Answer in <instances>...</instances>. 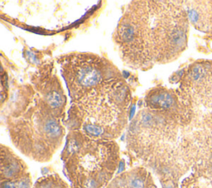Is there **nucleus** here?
Masks as SVG:
<instances>
[{"mask_svg":"<svg viewBox=\"0 0 212 188\" xmlns=\"http://www.w3.org/2000/svg\"><path fill=\"white\" fill-rule=\"evenodd\" d=\"M5 117L10 137L22 153L38 162L48 161L60 146L65 127L31 83L18 86Z\"/></svg>","mask_w":212,"mask_h":188,"instance_id":"nucleus-2","label":"nucleus"},{"mask_svg":"<svg viewBox=\"0 0 212 188\" xmlns=\"http://www.w3.org/2000/svg\"><path fill=\"white\" fill-rule=\"evenodd\" d=\"M30 83L57 117L65 121L67 97L54 61H46L41 64L32 75Z\"/></svg>","mask_w":212,"mask_h":188,"instance_id":"nucleus-6","label":"nucleus"},{"mask_svg":"<svg viewBox=\"0 0 212 188\" xmlns=\"http://www.w3.org/2000/svg\"><path fill=\"white\" fill-rule=\"evenodd\" d=\"M132 99L124 76L105 80L70 102L65 125L95 139L116 138L129 120Z\"/></svg>","mask_w":212,"mask_h":188,"instance_id":"nucleus-3","label":"nucleus"},{"mask_svg":"<svg viewBox=\"0 0 212 188\" xmlns=\"http://www.w3.org/2000/svg\"><path fill=\"white\" fill-rule=\"evenodd\" d=\"M57 61L70 102L92 87L105 80L124 76L109 59L91 52H70L58 57Z\"/></svg>","mask_w":212,"mask_h":188,"instance_id":"nucleus-5","label":"nucleus"},{"mask_svg":"<svg viewBox=\"0 0 212 188\" xmlns=\"http://www.w3.org/2000/svg\"><path fill=\"white\" fill-rule=\"evenodd\" d=\"M62 158L70 181L80 188H99L109 181L119 164V147L111 140L95 139L70 131Z\"/></svg>","mask_w":212,"mask_h":188,"instance_id":"nucleus-4","label":"nucleus"},{"mask_svg":"<svg viewBox=\"0 0 212 188\" xmlns=\"http://www.w3.org/2000/svg\"><path fill=\"white\" fill-rule=\"evenodd\" d=\"M182 2L131 1L112 38L123 63L133 70H151L177 60L187 47L188 14Z\"/></svg>","mask_w":212,"mask_h":188,"instance_id":"nucleus-1","label":"nucleus"}]
</instances>
